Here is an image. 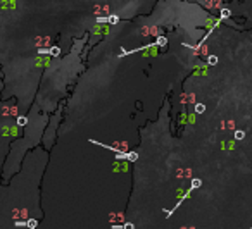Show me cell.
Returning <instances> with one entry per match:
<instances>
[{
    "mask_svg": "<svg viewBox=\"0 0 252 229\" xmlns=\"http://www.w3.org/2000/svg\"><path fill=\"white\" fill-rule=\"evenodd\" d=\"M17 124H19V126H24V124H26V117H22L21 116V117L17 119Z\"/></svg>",
    "mask_w": 252,
    "mask_h": 229,
    "instance_id": "obj_1",
    "label": "cell"
},
{
    "mask_svg": "<svg viewBox=\"0 0 252 229\" xmlns=\"http://www.w3.org/2000/svg\"><path fill=\"white\" fill-rule=\"evenodd\" d=\"M26 226H28V227H35V226H36V221H33V219H31V221H28V222H26Z\"/></svg>",
    "mask_w": 252,
    "mask_h": 229,
    "instance_id": "obj_2",
    "label": "cell"
},
{
    "mask_svg": "<svg viewBox=\"0 0 252 229\" xmlns=\"http://www.w3.org/2000/svg\"><path fill=\"white\" fill-rule=\"evenodd\" d=\"M235 138H238V140L243 138V131H236V133H235Z\"/></svg>",
    "mask_w": 252,
    "mask_h": 229,
    "instance_id": "obj_3",
    "label": "cell"
},
{
    "mask_svg": "<svg viewBox=\"0 0 252 229\" xmlns=\"http://www.w3.org/2000/svg\"><path fill=\"white\" fill-rule=\"evenodd\" d=\"M192 184H193L192 188H197V186H200V181H198V179H193V181H192Z\"/></svg>",
    "mask_w": 252,
    "mask_h": 229,
    "instance_id": "obj_4",
    "label": "cell"
},
{
    "mask_svg": "<svg viewBox=\"0 0 252 229\" xmlns=\"http://www.w3.org/2000/svg\"><path fill=\"white\" fill-rule=\"evenodd\" d=\"M195 110L197 112H204V105H197L195 107Z\"/></svg>",
    "mask_w": 252,
    "mask_h": 229,
    "instance_id": "obj_5",
    "label": "cell"
},
{
    "mask_svg": "<svg viewBox=\"0 0 252 229\" xmlns=\"http://www.w3.org/2000/svg\"><path fill=\"white\" fill-rule=\"evenodd\" d=\"M128 159H129V160H135V159H136V153H129Z\"/></svg>",
    "mask_w": 252,
    "mask_h": 229,
    "instance_id": "obj_6",
    "label": "cell"
},
{
    "mask_svg": "<svg viewBox=\"0 0 252 229\" xmlns=\"http://www.w3.org/2000/svg\"><path fill=\"white\" fill-rule=\"evenodd\" d=\"M216 60H218L216 57H209V62H211V64H216Z\"/></svg>",
    "mask_w": 252,
    "mask_h": 229,
    "instance_id": "obj_7",
    "label": "cell"
},
{
    "mask_svg": "<svg viewBox=\"0 0 252 229\" xmlns=\"http://www.w3.org/2000/svg\"><path fill=\"white\" fill-rule=\"evenodd\" d=\"M124 227H126V229H133V224H126Z\"/></svg>",
    "mask_w": 252,
    "mask_h": 229,
    "instance_id": "obj_8",
    "label": "cell"
}]
</instances>
